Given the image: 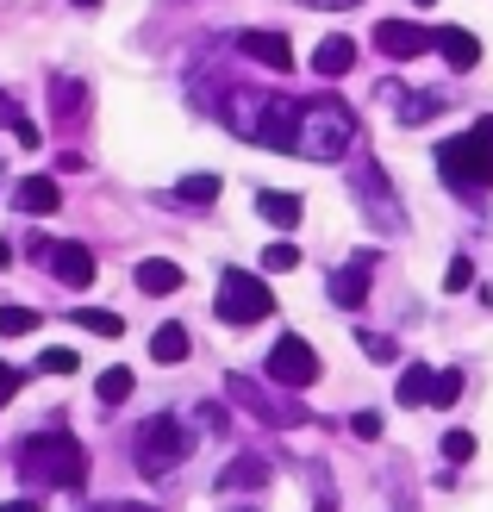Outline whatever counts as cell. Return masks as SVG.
Masks as SVG:
<instances>
[{"label":"cell","instance_id":"1","mask_svg":"<svg viewBox=\"0 0 493 512\" xmlns=\"http://www.w3.org/2000/svg\"><path fill=\"white\" fill-rule=\"evenodd\" d=\"M13 463H19L25 481H38V488H82V481H88V450L75 444L69 431H57V425L32 431V438L19 444Z\"/></svg>","mask_w":493,"mask_h":512},{"label":"cell","instance_id":"2","mask_svg":"<svg viewBox=\"0 0 493 512\" xmlns=\"http://www.w3.org/2000/svg\"><path fill=\"white\" fill-rule=\"evenodd\" d=\"M350 144H356V119H350V107L337 94H319V100H306L294 113V150L300 157L337 163V157H350Z\"/></svg>","mask_w":493,"mask_h":512},{"label":"cell","instance_id":"3","mask_svg":"<svg viewBox=\"0 0 493 512\" xmlns=\"http://www.w3.org/2000/svg\"><path fill=\"white\" fill-rule=\"evenodd\" d=\"M294 100H275V94H256V88H231L225 94V119L238 125V138L256 144H275V150H294Z\"/></svg>","mask_w":493,"mask_h":512},{"label":"cell","instance_id":"4","mask_svg":"<svg viewBox=\"0 0 493 512\" xmlns=\"http://www.w3.org/2000/svg\"><path fill=\"white\" fill-rule=\"evenodd\" d=\"M188 450H194V431L181 425V419H144L138 425V438H132V456H138V469L150 475V481H163V475H175L181 463H188Z\"/></svg>","mask_w":493,"mask_h":512},{"label":"cell","instance_id":"5","mask_svg":"<svg viewBox=\"0 0 493 512\" xmlns=\"http://www.w3.org/2000/svg\"><path fill=\"white\" fill-rule=\"evenodd\" d=\"M437 169H444V182L493 188V132L469 125L462 138H444V144H437Z\"/></svg>","mask_w":493,"mask_h":512},{"label":"cell","instance_id":"6","mask_svg":"<svg viewBox=\"0 0 493 512\" xmlns=\"http://www.w3.org/2000/svg\"><path fill=\"white\" fill-rule=\"evenodd\" d=\"M269 313H275V294H269L263 275H250V269H225L219 275V300H213V319L219 325H256V319H269Z\"/></svg>","mask_w":493,"mask_h":512},{"label":"cell","instance_id":"7","mask_svg":"<svg viewBox=\"0 0 493 512\" xmlns=\"http://www.w3.org/2000/svg\"><path fill=\"white\" fill-rule=\"evenodd\" d=\"M263 375L275 381V388H313V381H319V350L288 331V338H275V350H269Z\"/></svg>","mask_w":493,"mask_h":512},{"label":"cell","instance_id":"8","mask_svg":"<svg viewBox=\"0 0 493 512\" xmlns=\"http://www.w3.org/2000/svg\"><path fill=\"white\" fill-rule=\"evenodd\" d=\"M375 50L394 63H412L425 57V50H437V32H425V25H406V19H381L375 25Z\"/></svg>","mask_w":493,"mask_h":512},{"label":"cell","instance_id":"9","mask_svg":"<svg viewBox=\"0 0 493 512\" xmlns=\"http://www.w3.org/2000/svg\"><path fill=\"white\" fill-rule=\"evenodd\" d=\"M50 281H63V288H88L94 281V250L88 244H50Z\"/></svg>","mask_w":493,"mask_h":512},{"label":"cell","instance_id":"10","mask_svg":"<svg viewBox=\"0 0 493 512\" xmlns=\"http://www.w3.org/2000/svg\"><path fill=\"white\" fill-rule=\"evenodd\" d=\"M238 44H244V57H256V63L275 69V75L294 69V44H288V32H244Z\"/></svg>","mask_w":493,"mask_h":512},{"label":"cell","instance_id":"11","mask_svg":"<svg viewBox=\"0 0 493 512\" xmlns=\"http://www.w3.org/2000/svg\"><path fill=\"white\" fill-rule=\"evenodd\" d=\"M13 207H19V213H32V219L57 213V207H63V188H57V175H25V182L13 188Z\"/></svg>","mask_w":493,"mask_h":512},{"label":"cell","instance_id":"12","mask_svg":"<svg viewBox=\"0 0 493 512\" xmlns=\"http://www.w3.org/2000/svg\"><path fill=\"white\" fill-rule=\"evenodd\" d=\"M375 263V256H362V263H350V269H337L331 275V306H344V313H350V306H362V300H369V275H362V269H369Z\"/></svg>","mask_w":493,"mask_h":512},{"label":"cell","instance_id":"13","mask_svg":"<svg viewBox=\"0 0 493 512\" xmlns=\"http://www.w3.org/2000/svg\"><path fill=\"white\" fill-rule=\"evenodd\" d=\"M437 50H444L450 69H475L481 63V38L462 32V25H437Z\"/></svg>","mask_w":493,"mask_h":512},{"label":"cell","instance_id":"14","mask_svg":"<svg viewBox=\"0 0 493 512\" xmlns=\"http://www.w3.org/2000/svg\"><path fill=\"white\" fill-rule=\"evenodd\" d=\"M350 69H356V38L331 32V38L313 50V75H350Z\"/></svg>","mask_w":493,"mask_h":512},{"label":"cell","instance_id":"15","mask_svg":"<svg viewBox=\"0 0 493 512\" xmlns=\"http://www.w3.org/2000/svg\"><path fill=\"white\" fill-rule=\"evenodd\" d=\"M256 213H263L269 225H281V232H294L300 225V194H281V188H256Z\"/></svg>","mask_w":493,"mask_h":512},{"label":"cell","instance_id":"16","mask_svg":"<svg viewBox=\"0 0 493 512\" xmlns=\"http://www.w3.org/2000/svg\"><path fill=\"white\" fill-rule=\"evenodd\" d=\"M181 281H188V275H181V263H169V256H144V263H138V288L144 294H175Z\"/></svg>","mask_w":493,"mask_h":512},{"label":"cell","instance_id":"17","mask_svg":"<svg viewBox=\"0 0 493 512\" xmlns=\"http://www.w3.org/2000/svg\"><path fill=\"white\" fill-rule=\"evenodd\" d=\"M263 481H269V463H263V456H238V463L219 475V494H244V488H263Z\"/></svg>","mask_w":493,"mask_h":512},{"label":"cell","instance_id":"18","mask_svg":"<svg viewBox=\"0 0 493 512\" xmlns=\"http://www.w3.org/2000/svg\"><path fill=\"white\" fill-rule=\"evenodd\" d=\"M431 375H437V369H425V363H406V369H400V381H394L400 406H425V400H431Z\"/></svg>","mask_w":493,"mask_h":512},{"label":"cell","instance_id":"19","mask_svg":"<svg viewBox=\"0 0 493 512\" xmlns=\"http://www.w3.org/2000/svg\"><path fill=\"white\" fill-rule=\"evenodd\" d=\"M50 107H57V125H63V119H75L88 107V88L75 82V75H57V82H50Z\"/></svg>","mask_w":493,"mask_h":512},{"label":"cell","instance_id":"20","mask_svg":"<svg viewBox=\"0 0 493 512\" xmlns=\"http://www.w3.org/2000/svg\"><path fill=\"white\" fill-rule=\"evenodd\" d=\"M231 400H244V406H256V413H263V419H275V425H294V413H288V406H275L269 394H256V388H250L244 375H231Z\"/></svg>","mask_w":493,"mask_h":512},{"label":"cell","instance_id":"21","mask_svg":"<svg viewBox=\"0 0 493 512\" xmlns=\"http://www.w3.org/2000/svg\"><path fill=\"white\" fill-rule=\"evenodd\" d=\"M194 350V338H188V325H163L157 338H150V356H157V363H181V356Z\"/></svg>","mask_w":493,"mask_h":512},{"label":"cell","instance_id":"22","mask_svg":"<svg viewBox=\"0 0 493 512\" xmlns=\"http://www.w3.org/2000/svg\"><path fill=\"white\" fill-rule=\"evenodd\" d=\"M132 388H138V375H132V369H107V375L94 381L100 406H125V400H132Z\"/></svg>","mask_w":493,"mask_h":512},{"label":"cell","instance_id":"23","mask_svg":"<svg viewBox=\"0 0 493 512\" xmlns=\"http://www.w3.org/2000/svg\"><path fill=\"white\" fill-rule=\"evenodd\" d=\"M219 175H188V182H181L175 188V200H188V207H213V200H219Z\"/></svg>","mask_w":493,"mask_h":512},{"label":"cell","instance_id":"24","mask_svg":"<svg viewBox=\"0 0 493 512\" xmlns=\"http://www.w3.org/2000/svg\"><path fill=\"white\" fill-rule=\"evenodd\" d=\"M75 325L94 331V338H119V331H125V319H119V313H107V306H82V313H75Z\"/></svg>","mask_w":493,"mask_h":512},{"label":"cell","instance_id":"25","mask_svg":"<svg viewBox=\"0 0 493 512\" xmlns=\"http://www.w3.org/2000/svg\"><path fill=\"white\" fill-rule=\"evenodd\" d=\"M44 319L32 313V306H0V338H32Z\"/></svg>","mask_w":493,"mask_h":512},{"label":"cell","instance_id":"26","mask_svg":"<svg viewBox=\"0 0 493 512\" xmlns=\"http://www.w3.org/2000/svg\"><path fill=\"white\" fill-rule=\"evenodd\" d=\"M475 288V263L469 256H450V269H444V294H469Z\"/></svg>","mask_w":493,"mask_h":512},{"label":"cell","instance_id":"27","mask_svg":"<svg viewBox=\"0 0 493 512\" xmlns=\"http://www.w3.org/2000/svg\"><path fill=\"white\" fill-rule=\"evenodd\" d=\"M462 400V375L444 369V375H431V406H456Z\"/></svg>","mask_w":493,"mask_h":512},{"label":"cell","instance_id":"28","mask_svg":"<svg viewBox=\"0 0 493 512\" xmlns=\"http://www.w3.org/2000/svg\"><path fill=\"white\" fill-rule=\"evenodd\" d=\"M444 456H450V463H469V456H475V431H444Z\"/></svg>","mask_w":493,"mask_h":512},{"label":"cell","instance_id":"29","mask_svg":"<svg viewBox=\"0 0 493 512\" xmlns=\"http://www.w3.org/2000/svg\"><path fill=\"white\" fill-rule=\"evenodd\" d=\"M38 369H44V375H75V350H57V344H50V350L38 356Z\"/></svg>","mask_w":493,"mask_h":512},{"label":"cell","instance_id":"30","mask_svg":"<svg viewBox=\"0 0 493 512\" xmlns=\"http://www.w3.org/2000/svg\"><path fill=\"white\" fill-rule=\"evenodd\" d=\"M350 431H356L362 444H375V438H381V413H369V406H362V413L350 419Z\"/></svg>","mask_w":493,"mask_h":512},{"label":"cell","instance_id":"31","mask_svg":"<svg viewBox=\"0 0 493 512\" xmlns=\"http://www.w3.org/2000/svg\"><path fill=\"white\" fill-rule=\"evenodd\" d=\"M294 263H300L294 244H269V250H263V269H294Z\"/></svg>","mask_w":493,"mask_h":512},{"label":"cell","instance_id":"32","mask_svg":"<svg viewBox=\"0 0 493 512\" xmlns=\"http://www.w3.org/2000/svg\"><path fill=\"white\" fill-rule=\"evenodd\" d=\"M362 350H369L375 363H394V356H400V350H394V338H375V331H369V338H362Z\"/></svg>","mask_w":493,"mask_h":512},{"label":"cell","instance_id":"33","mask_svg":"<svg viewBox=\"0 0 493 512\" xmlns=\"http://www.w3.org/2000/svg\"><path fill=\"white\" fill-rule=\"evenodd\" d=\"M13 138H19V150H38L44 144V132H38L32 119H13Z\"/></svg>","mask_w":493,"mask_h":512},{"label":"cell","instance_id":"34","mask_svg":"<svg viewBox=\"0 0 493 512\" xmlns=\"http://www.w3.org/2000/svg\"><path fill=\"white\" fill-rule=\"evenodd\" d=\"M19 381H25V375H19L13 363H0V406H7V400L19 394Z\"/></svg>","mask_w":493,"mask_h":512},{"label":"cell","instance_id":"35","mask_svg":"<svg viewBox=\"0 0 493 512\" xmlns=\"http://www.w3.org/2000/svg\"><path fill=\"white\" fill-rule=\"evenodd\" d=\"M313 13H344V7H362V0H306Z\"/></svg>","mask_w":493,"mask_h":512},{"label":"cell","instance_id":"36","mask_svg":"<svg viewBox=\"0 0 493 512\" xmlns=\"http://www.w3.org/2000/svg\"><path fill=\"white\" fill-rule=\"evenodd\" d=\"M94 512H157V506H138V500H113V506H94Z\"/></svg>","mask_w":493,"mask_h":512},{"label":"cell","instance_id":"37","mask_svg":"<svg viewBox=\"0 0 493 512\" xmlns=\"http://www.w3.org/2000/svg\"><path fill=\"white\" fill-rule=\"evenodd\" d=\"M0 512H38V500H0Z\"/></svg>","mask_w":493,"mask_h":512},{"label":"cell","instance_id":"38","mask_svg":"<svg viewBox=\"0 0 493 512\" xmlns=\"http://www.w3.org/2000/svg\"><path fill=\"white\" fill-rule=\"evenodd\" d=\"M7 263H13V244H7V238H0V269H7Z\"/></svg>","mask_w":493,"mask_h":512},{"label":"cell","instance_id":"39","mask_svg":"<svg viewBox=\"0 0 493 512\" xmlns=\"http://www.w3.org/2000/svg\"><path fill=\"white\" fill-rule=\"evenodd\" d=\"M412 7H437V0H412Z\"/></svg>","mask_w":493,"mask_h":512},{"label":"cell","instance_id":"40","mask_svg":"<svg viewBox=\"0 0 493 512\" xmlns=\"http://www.w3.org/2000/svg\"><path fill=\"white\" fill-rule=\"evenodd\" d=\"M75 7H100V0H75Z\"/></svg>","mask_w":493,"mask_h":512},{"label":"cell","instance_id":"41","mask_svg":"<svg viewBox=\"0 0 493 512\" xmlns=\"http://www.w3.org/2000/svg\"><path fill=\"white\" fill-rule=\"evenodd\" d=\"M231 512H256V506H231Z\"/></svg>","mask_w":493,"mask_h":512}]
</instances>
